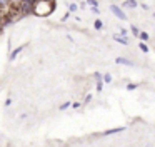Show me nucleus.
<instances>
[{
    "label": "nucleus",
    "instance_id": "1",
    "mask_svg": "<svg viewBox=\"0 0 155 147\" xmlns=\"http://www.w3.org/2000/svg\"><path fill=\"white\" fill-rule=\"evenodd\" d=\"M54 10H55V2L54 0H37L34 13L38 15V17H47V15H50Z\"/></svg>",
    "mask_w": 155,
    "mask_h": 147
},
{
    "label": "nucleus",
    "instance_id": "2",
    "mask_svg": "<svg viewBox=\"0 0 155 147\" xmlns=\"http://www.w3.org/2000/svg\"><path fill=\"white\" fill-rule=\"evenodd\" d=\"M35 3H37V0H22L18 3V12H20V15H30V13H34Z\"/></svg>",
    "mask_w": 155,
    "mask_h": 147
},
{
    "label": "nucleus",
    "instance_id": "3",
    "mask_svg": "<svg viewBox=\"0 0 155 147\" xmlns=\"http://www.w3.org/2000/svg\"><path fill=\"white\" fill-rule=\"evenodd\" d=\"M110 12L114 13V15L117 17L118 20H122V22H125V20L128 19V17H127V13H125V12H124V10H122L118 5H114V3L110 5Z\"/></svg>",
    "mask_w": 155,
    "mask_h": 147
},
{
    "label": "nucleus",
    "instance_id": "4",
    "mask_svg": "<svg viewBox=\"0 0 155 147\" xmlns=\"http://www.w3.org/2000/svg\"><path fill=\"white\" fill-rule=\"evenodd\" d=\"M114 40L118 43H122V45H128L130 43V40H128V37L122 35V33H114Z\"/></svg>",
    "mask_w": 155,
    "mask_h": 147
},
{
    "label": "nucleus",
    "instance_id": "5",
    "mask_svg": "<svg viewBox=\"0 0 155 147\" xmlns=\"http://www.w3.org/2000/svg\"><path fill=\"white\" fill-rule=\"evenodd\" d=\"M125 130V127L122 125V127H115V129H108V130H105L102 135H112V134H118V132H124Z\"/></svg>",
    "mask_w": 155,
    "mask_h": 147
},
{
    "label": "nucleus",
    "instance_id": "6",
    "mask_svg": "<svg viewBox=\"0 0 155 147\" xmlns=\"http://www.w3.org/2000/svg\"><path fill=\"white\" fill-rule=\"evenodd\" d=\"M117 63H120V65H128V67H134V62L128 59H124V57H117V60H115Z\"/></svg>",
    "mask_w": 155,
    "mask_h": 147
},
{
    "label": "nucleus",
    "instance_id": "7",
    "mask_svg": "<svg viewBox=\"0 0 155 147\" xmlns=\"http://www.w3.org/2000/svg\"><path fill=\"white\" fill-rule=\"evenodd\" d=\"M22 50H24V45H22V47H17V49H14V50L10 52V55H8V60H15V59H17V55L22 52Z\"/></svg>",
    "mask_w": 155,
    "mask_h": 147
},
{
    "label": "nucleus",
    "instance_id": "8",
    "mask_svg": "<svg viewBox=\"0 0 155 147\" xmlns=\"http://www.w3.org/2000/svg\"><path fill=\"white\" fill-rule=\"evenodd\" d=\"M137 5H138L137 0H125V2H124L125 9H137Z\"/></svg>",
    "mask_w": 155,
    "mask_h": 147
},
{
    "label": "nucleus",
    "instance_id": "9",
    "mask_svg": "<svg viewBox=\"0 0 155 147\" xmlns=\"http://www.w3.org/2000/svg\"><path fill=\"white\" fill-rule=\"evenodd\" d=\"M12 5H14V3H12V0H0V9H2V10L10 9Z\"/></svg>",
    "mask_w": 155,
    "mask_h": 147
},
{
    "label": "nucleus",
    "instance_id": "10",
    "mask_svg": "<svg viewBox=\"0 0 155 147\" xmlns=\"http://www.w3.org/2000/svg\"><path fill=\"white\" fill-rule=\"evenodd\" d=\"M138 49H140L143 53H148V45L143 42V40H140V43H138Z\"/></svg>",
    "mask_w": 155,
    "mask_h": 147
},
{
    "label": "nucleus",
    "instance_id": "11",
    "mask_svg": "<svg viewBox=\"0 0 155 147\" xmlns=\"http://www.w3.org/2000/svg\"><path fill=\"white\" fill-rule=\"evenodd\" d=\"M94 27H95L97 30H102V29H104V22H102L100 19H97V20L94 22Z\"/></svg>",
    "mask_w": 155,
    "mask_h": 147
},
{
    "label": "nucleus",
    "instance_id": "12",
    "mask_svg": "<svg viewBox=\"0 0 155 147\" xmlns=\"http://www.w3.org/2000/svg\"><path fill=\"white\" fill-rule=\"evenodd\" d=\"M138 39L143 40V42H147V40H148V33L147 32H140V33H138Z\"/></svg>",
    "mask_w": 155,
    "mask_h": 147
},
{
    "label": "nucleus",
    "instance_id": "13",
    "mask_svg": "<svg viewBox=\"0 0 155 147\" xmlns=\"http://www.w3.org/2000/svg\"><path fill=\"white\" fill-rule=\"evenodd\" d=\"M104 80H102V79H98L97 80V92H102V89H104Z\"/></svg>",
    "mask_w": 155,
    "mask_h": 147
},
{
    "label": "nucleus",
    "instance_id": "14",
    "mask_svg": "<svg viewBox=\"0 0 155 147\" xmlns=\"http://www.w3.org/2000/svg\"><path fill=\"white\" fill-rule=\"evenodd\" d=\"M77 10H78V5H77V3H70V5H68V12L74 13V12H77Z\"/></svg>",
    "mask_w": 155,
    "mask_h": 147
},
{
    "label": "nucleus",
    "instance_id": "15",
    "mask_svg": "<svg viewBox=\"0 0 155 147\" xmlns=\"http://www.w3.org/2000/svg\"><path fill=\"white\" fill-rule=\"evenodd\" d=\"M130 30H132V33H134L135 37H138V33H140V30H138V27H137V25H132V29H130Z\"/></svg>",
    "mask_w": 155,
    "mask_h": 147
},
{
    "label": "nucleus",
    "instance_id": "16",
    "mask_svg": "<svg viewBox=\"0 0 155 147\" xmlns=\"http://www.w3.org/2000/svg\"><path fill=\"white\" fill-rule=\"evenodd\" d=\"M104 82L105 84H112V75H110V74H105V75H104Z\"/></svg>",
    "mask_w": 155,
    "mask_h": 147
},
{
    "label": "nucleus",
    "instance_id": "17",
    "mask_svg": "<svg viewBox=\"0 0 155 147\" xmlns=\"http://www.w3.org/2000/svg\"><path fill=\"white\" fill-rule=\"evenodd\" d=\"M70 105H72L70 102H64V104H62V105H60V110H67V109H68V107H70Z\"/></svg>",
    "mask_w": 155,
    "mask_h": 147
},
{
    "label": "nucleus",
    "instance_id": "18",
    "mask_svg": "<svg viewBox=\"0 0 155 147\" xmlns=\"http://www.w3.org/2000/svg\"><path fill=\"white\" fill-rule=\"evenodd\" d=\"M87 3H88L90 7H97V5H98V0H87Z\"/></svg>",
    "mask_w": 155,
    "mask_h": 147
},
{
    "label": "nucleus",
    "instance_id": "19",
    "mask_svg": "<svg viewBox=\"0 0 155 147\" xmlns=\"http://www.w3.org/2000/svg\"><path fill=\"white\" fill-rule=\"evenodd\" d=\"M137 89V84H128L127 85V90H135Z\"/></svg>",
    "mask_w": 155,
    "mask_h": 147
},
{
    "label": "nucleus",
    "instance_id": "20",
    "mask_svg": "<svg viewBox=\"0 0 155 147\" xmlns=\"http://www.w3.org/2000/svg\"><path fill=\"white\" fill-rule=\"evenodd\" d=\"M72 107H74V109H78V107H82V104L80 102H74V104H72Z\"/></svg>",
    "mask_w": 155,
    "mask_h": 147
},
{
    "label": "nucleus",
    "instance_id": "21",
    "mask_svg": "<svg viewBox=\"0 0 155 147\" xmlns=\"http://www.w3.org/2000/svg\"><path fill=\"white\" fill-rule=\"evenodd\" d=\"M90 100H92V94H88V95L85 97V104H88V102H90Z\"/></svg>",
    "mask_w": 155,
    "mask_h": 147
},
{
    "label": "nucleus",
    "instance_id": "22",
    "mask_svg": "<svg viewBox=\"0 0 155 147\" xmlns=\"http://www.w3.org/2000/svg\"><path fill=\"white\" fill-rule=\"evenodd\" d=\"M120 33H122V35L127 37V35H128V30H127V29H122V30H120Z\"/></svg>",
    "mask_w": 155,
    "mask_h": 147
},
{
    "label": "nucleus",
    "instance_id": "23",
    "mask_svg": "<svg viewBox=\"0 0 155 147\" xmlns=\"http://www.w3.org/2000/svg\"><path fill=\"white\" fill-rule=\"evenodd\" d=\"M20 2H22V0H12V3H14V5H18Z\"/></svg>",
    "mask_w": 155,
    "mask_h": 147
}]
</instances>
